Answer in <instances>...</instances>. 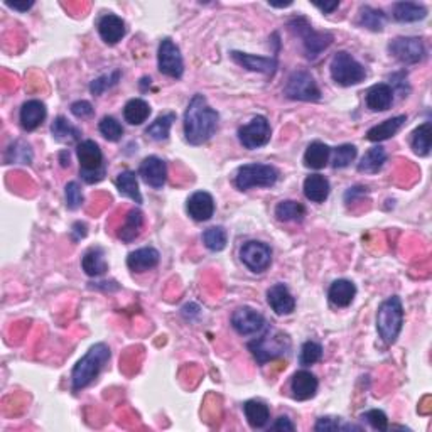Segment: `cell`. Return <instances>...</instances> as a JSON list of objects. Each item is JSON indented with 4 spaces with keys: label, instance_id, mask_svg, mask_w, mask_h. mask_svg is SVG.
Instances as JSON below:
<instances>
[{
    "label": "cell",
    "instance_id": "d6a6232c",
    "mask_svg": "<svg viewBox=\"0 0 432 432\" xmlns=\"http://www.w3.org/2000/svg\"><path fill=\"white\" fill-rule=\"evenodd\" d=\"M151 115V107L146 100L142 98H132L123 107V118L129 122L130 125H142Z\"/></svg>",
    "mask_w": 432,
    "mask_h": 432
},
{
    "label": "cell",
    "instance_id": "4dcf8cb0",
    "mask_svg": "<svg viewBox=\"0 0 432 432\" xmlns=\"http://www.w3.org/2000/svg\"><path fill=\"white\" fill-rule=\"evenodd\" d=\"M142 225H144L142 211L139 210V208H134V210H130L129 215H127L125 223H123V225L120 226L118 238L122 240V242H125V243L134 242V240L137 238L139 235H141Z\"/></svg>",
    "mask_w": 432,
    "mask_h": 432
},
{
    "label": "cell",
    "instance_id": "d590c367",
    "mask_svg": "<svg viewBox=\"0 0 432 432\" xmlns=\"http://www.w3.org/2000/svg\"><path fill=\"white\" fill-rule=\"evenodd\" d=\"M51 134L61 144H76L82 139V130L71 125L65 117H58L51 125Z\"/></svg>",
    "mask_w": 432,
    "mask_h": 432
},
{
    "label": "cell",
    "instance_id": "f5cc1de1",
    "mask_svg": "<svg viewBox=\"0 0 432 432\" xmlns=\"http://www.w3.org/2000/svg\"><path fill=\"white\" fill-rule=\"evenodd\" d=\"M71 235H73V240H75V242H78V240L85 238L86 235H88V228H86L85 223L76 222L75 225H73V228H71Z\"/></svg>",
    "mask_w": 432,
    "mask_h": 432
},
{
    "label": "cell",
    "instance_id": "60d3db41",
    "mask_svg": "<svg viewBox=\"0 0 432 432\" xmlns=\"http://www.w3.org/2000/svg\"><path fill=\"white\" fill-rule=\"evenodd\" d=\"M226 230L223 226H211L203 233L205 247L211 252H222L226 247Z\"/></svg>",
    "mask_w": 432,
    "mask_h": 432
},
{
    "label": "cell",
    "instance_id": "e0dca14e",
    "mask_svg": "<svg viewBox=\"0 0 432 432\" xmlns=\"http://www.w3.org/2000/svg\"><path fill=\"white\" fill-rule=\"evenodd\" d=\"M319 382L316 378V375L311 373L307 370H299L292 375L291 380V392H292V399L299 400V402H304V400L313 399L318 392Z\"/></svg>",
    "mask_w": 432,
    "mask_h": 432
},
{
    "label": "cell",
    "instance_id": "836d02e7",
    "mask_svg": "<svg viewBox=\"0 0 432 432\" xmlns=\"http://www.w3.org/2000/svg\"><path fill=\"white\" fill-rule=\"evenodd\" d=\"M115 186H117L120 194L127 196V198H130L134 203L141 205L142 194L141 190H139V181L135 173H132V171H123V173H120L118 178L115 179Z\"/></svg>",
    "mask_w": 432,
    "mask_h": 432
},
{
    "label": "cell",
    "instance_id": "cb8c5ba5",
    "mask_svg": "<svg viewBox=\"0 0 432 432\" xmlns=\"http://www.w3.org/2000/svg\"><path fill=\"white\" fill-rule=\"evenodd\" d=\"M355 295H357V286L351 281H346V279L334 281L331 284L330 291H327V298L336 307H348L353 302Z\"/></svg>",
    "mask_w": 432,
    "mask_h": 432
},
{
    "label": "cell",
    "instance_id": "603a6c76",
    "mask_svg": "<svg viewBox=\"0 0 432 432\" xmlns=\"http://www.w3.org/2000/svg\"><path fill=\"white\" fill-rule=\"evenodd\" d=\"M159 263V252L154 249V247H144V249H139L127 257V265L132 272H147L151 269H154L155 265Z\"/></svg>",
    "mask_w": 432,
    "mask_h": 432
},
{
    "label": "cell",
    "instance_id": "30bf717a",
    "mask_svg": "<svg viewBox=\"0 0 432 432\" xmlns=\"http://www.w3.org/2000/svg\"><path fill=\"white\" fill-rule=\"evenodd\" d=\"M272 129L270 123L263 115H257L250 120V123L240 127L238 141L245 149H260L270 142Z\"/></svg>",
    "mask_w": 432,
    "mask_h": 432
},
{
    "label": "cell",
    "instance_id": "d6986e66",
    "mask_svg": "<svg viewBox=\"0 0 432 432\" xmlns=\"http://www.w3.org/2000/svg\"><path fill=\"white\" fill-rule=\"evenodd\" d=\"M267 302L275 314L287 316L295 309V299L284 284H275L267 291Z\"/></svg>",
    "mask_w": 432,
    "mask_h": 432
},
{
    "label": "cell",
    "instance_id": "ffe728a7",
    "mask_svg": "<svg viewBox=\"0 0 432 432\" xmlns=\"http://www.w3.org/2000/svg\"><path fill=\"white\" fill-rule=\"evenodd\" d=\"M127 33L125 22L122 17L115 14H105L98 21V34L107 44L114 46L118 41H122V38Z\"/></svg>",
    "mask_w": 432,
    "mask_h": 432
},
{
    "label": "cell",
    "instance_id": "6da1fadb",
    "mask_svg": "<svg viewBox=\"0 0 432 432\" xmlns=\"http://www.w3.org/2000/svg\"><path fill=\"white\" fill-rule=\"evenodd\" d=\"M219 115L208 105L205 95L196 93L184 114V137L191 146H203L218 129Z\"/></svg>",
    "mask_w": 432,
    "mask_h": 432
},
{
    "label": "cell",
    "instance_id": "816d5d0a",
    "mask_svg": "<svg viewBox=\"0 0 432 432\" xmlns=\"http://www.w3.org/2000/svg\"><path fill=\"white\" fill-rule=\"evenodd\" d=\"M367 194V187L365 186H355V187H350V190L346 191L345 194V201L346 203H353L355 199L360 198V196Z\"/></svg>",
    "mask_w": 432,
    "mask_h": 432
},
{
    "label": "cell",
    "instance_id": "4316f807",
    "mask_svg": "<svg viewBox=\"0 0 432 432\" xmlns=\"http://www.w3.org/2000/svg\"><path fill=\"white\" fill-rule=\"evenodd\" d=\"M331 157V147L326 146L323 142H313L309 144L306 152H304V166L309 167V169L319 171L323 167L327 166Z\"/></svg>",
    "mask_w": 432,
    "mask_h": 432
},
{
    "label": "cell",
    "instance_id": "ac0fdd59",
    "mask_svg": "<svg viewBox=\"0 0 432 432\" xmlns=\"http://www.w3.org/2000/svg\"><path fill=\"white\" fill-rule=\"evenodd\" d=\"M186 210L194 222H208L215 213L213 196L206 191H196L187 199Z\"/></svg>",
    "mask_w": 432,
    "mask_h": 432
},
{
    "label": "cell",
    "instance_id": "ba28073f",
    "mask_svg": "<svg viewBox=\"0 0 432 432\" xmlns=\"http://www.w3.org/2000/svg\"><path fill=\"white\" fill-rule=\"evenodd\" d=\"M279 179V171L270 164H245L237 171L235 186L240 191L250 187H272Z\"/></svg>",
    "mask_w": 432,
    "mask_h": 432
},
{
    "label": "cell",
    "instance_id": "484cf974",
    "mask_svg": "<svg viewBox=\"0 0 432 432\" xmlns=\"http://www.w3.org/2000/svg\"><path fill=\"white\" fill-rule=\"evenodd\" d=\"M330 181L321 174L307 176L304 181V196L313 203H324L330 196Z\"/></svg>",
    "mask_w": 432,
    "mask_h": 432
},
{
    "label": "cell",
    "instance_id": "7c38bea8",
    "mask_svg": "<svg viewBox=\"0 0 432 432\" xmlns=\"http://www.w3.org/2000/svg\"><path fill=\"white\" fill-rule=\"evenodd\" d=\"M390 54L403 65H417L426 58V46L421 38H395L389 44Z\"/></svg>",
    "mask_w": 432,
    "mask_h": 432
},
{
    "label": "cell",
    "instance_id": "7a4b0ae2",
    "mask_svg": "<svg viewBox=\"0 0 432 432\" xmlns=\"http://www.w3.org/2000/svg\"><path fill=\"white\" fill-rule=\"evenodd\" d=\"M110 348L105 343H97L86 351V355L76 363L71 373V389L79 392L98 378L102 370L110 360Z\"/></svg>",
    "mask_w": 432,
    "mask_h": 432
},
{
    "label": "cell",
    "instance_id": "f1b7e54d",
    "mask_svg": "<svg viewBox=\"0 0 432 432\" xmlns=\"http://www.w3.org/2000/svg\"><path fill=\"white\" fill-rule=\"evenodd\" d=\"M82 267L85 270L86 275L90 277H100L108 270V263L105 260V254L100 247H95V249H90L83 255L82 259Z\"/></svg>",
    "mask_w": 432,
    "mask_h": 432
},
{
    "label": "cell",
    "instance_id": "277c9868",
    "mask_svg": "<svg viewBox=\"0 0 432 432\" xmlns=\"http://www.w3.org/2000/svg\"><path fill=\"white\" fill-rule=\"evenodd\" d=\"M289 29L298 36L302 41V47L306 51V56L309 59H316L323 51H326L327 47L333 43V34L330 33H319L311 26L309 21L306 17H294L287 22Z\"/></svg>",
    "mask_w": 432,
    "mask_h": 432
},
{
    "label": "cell",
    "instance_id": "1f68e13d",
    "mask_svg": "<svg viewBox=\"0 0 432 432\" xmlns=\"http://www.w3.org/2000/svg\"><path fill=\"white\" fill-rule=\"evenodd\" d=\"M387 162V152L382 146L371 147L370 151L365 152V155L362 157V162L358 164L360 173L365 174H377Z\"/></svg>",
    "mask_w": 432,
    "mask_h": 432
},
{
    "label": "cell",
    "instance_id": "f546056e",
    "mask_svg": "<svg viewBox=\"0 0 432 432\" xmlns=\"http://www.w3.org/2000/svg\"><path fill=\"white\" fill-rule=\"evenodd\" d=\"M427 17V9L415 2H397L394 6V19L397 22H419Z\"/></svg>",
    "mask_w": 432,
    "mask_h": 432
},
{
    "label": "cell",
    "instance_id": "7402d4cb",
    "mask_svg": "<svg viewBox=\"0 0 432 432\" xmlns=\"http://www.w3.org/2000/svg\"><path fill=\"white\" fill-rule=\"evenodd\" d=\"M44 118H46V107L39 100H27L21 108V114H19L22 129L27 132L38 129L44 122Z\"/></svg>",
    "mask_w": 432,
    "mask_h": 432
},
{
    "label": "cell",
    "instance_id": "11a10c76",
    "mask_svg": "<svg viewBox=\"0 0 432 432\" xmlns=\"http://www.w3.org/2000/svg\"><path fill=\"white\" fill-rule=\"evenodd\" d=\"M314 6L318 7L319 10H323L324 14H331V12H334L336 9H338V7H339V2H324V3L316 2Z\"/></svg>",
    "mask_w": 432,
    "mask_h": 432
},
{
    "label": "cell",
    "instance_id": "3957f363",
    "mask_svg": "<svg viewBox=\"0 0 432 432\" xmlns=\"http://www.w3.org/2000/svg\"><path fill=\"white\" fill-rule=\"evenodd\" d=\"M403 326V306L399 295H392L380 304L377 313V330L380 338L387 345H394L397 341Z\"/></svg>",
    "mask_w": 432,
    "mask_h": 432
},
{
    "label": "cell",
    "instance_id": "f35d334b",
    "mask_svg": "<svg viewBox=\"0 0 432 432\" xmlns=\"http://www.w3.org/2000/svg\"><path fill=\"white\" fill-rule=\"evenodd\" d=\"M358 22L367 29L373 31V33H382L383 26H385V14L382 10L373 9V7H362L360 10Z\"/></svg>",
    "mask_w": 432,
    "mask_h": 432
},
{
    "label": "cell",
    "instance_id": "8fae6325",
    "mask_svg": "<svg viewBox=\"0 0 432 432\" xmlns=\"http://www.w3.org/2000/svg\"><path fill=\"white\" fill-rule=\"evenodd\" d=\"M240 259L250 272L262 274V272L269 269L272 263V249L267 243L250 240V242L243 243V247L240 249Z\"/></svg>",
    "mask_w": 432,
    "mask_h": 432
},
{
    "label": "cell",
    "instance_id": "52a82bcc",
    "mask_svg": "<svg viewBox=\"0 0 432 432\" xmlns=\"http://www.w3.org/2000/svg\"><path fill=\"white\" fill-rule=\"evenodd\" d=\"M331 78L341 86H355L367 78V70L346 51H338L331 59Z\"/></svg>",
    "mask_w": 432,
    "mask_h": 432
},
{
    "label": "cell",
    "instance_id": "9f6ffc18",
    "mask_svg": "<svg viewBox=\"0 0 432 432\" xmlns=\"http://www.w3.org/2000/svg\"><path fill=\"white\" fill-rule=\"evenodd\" d=\"M61 166H70V154H68V152H61Z\"/></svg>",
    "mask_w": 432,
    "mask_h": 432
},
{
    "label": "cell",
    "instance_id": "8d00e7d4",
    "mask_svg": "<svg viewBox=\"0 0 432 432\" xmlns=\"http://www.w3.org/2000/svg\"><path fill=\"white\" fill-rule=\"evenodd\" d=\"M176 120V114L169 111V114H164L161 117H157L154 122L151 123L149 127L146 129V135L151 137L152 141L162 142L169 137L171 127H173V122Z\"/></svg>",
    "mask_w": 432,
    "mask_h": 432
},
{
    "label": "cell",
    "instance_id": "7bdbcfd3",
    "mask_svg": "<svg viewBox=\"0 0 432 432\" xmlns=\"http://www.w3.org/2000/svg\"><path fill=\"white\" fill-rule=\"evenodd\" d=\"M355 157H357V147L353 144H343V146L336 147L333 152V167L343 169V167L350 166Z\"/></svg>",
    "mask_w": 432,
    "mask_h": 432
},
{
    "label": "cell",
    "instance_id": "44dd1931",
    "mask_svg": "<svg viewBox=\"0 0 432 432\" xmlns=\"http://www.w3.org/2000/svg\"><path fill=\"white\" fill-rule=\"evenodd\" d=\"M367 107L371 111H385L394 103V88L387 83H377L367 91Z\"/></svg>",
    "mask_w": 432,
    "mask_h": 432
},
{
    "label": "cell",
    "instance_id": "bcb514c9",
    "mask_svg": "<svg viewBox=\"0 0 432 432\" xmlns=\"http://www.w3.org/2000/svg\"><path fill=\"white\" fill-rule=\"evenodd\" d=\"M314 431H362V427L353 426V424H345L339 417H321L316 422Z\"/></svg>",
    "mask_w": 432,
    "mask_h": 432
},
{
    "label": "cell",
    "instance_id": "681fc988",
    "mask_svg": "<svg viewBox=\"0 0 432 432\" xmlns=\"http://www.w3.org/2000/svg\"><path fill=\"white\" fill-rule=\"evenodd\" d=\"M71 114L78 118H90L95 114V108L86 100H78L71 105Z\"/></svg>",
    "mask_w": 432,
    "mask_h": 432
},
{
    "label": "cell",
    "instance_id": "f907efd6",
    "mask_svg": "<svg viewBox=\"0 0 432 432\" xmlns=\"http://www.w3.org/2000/svg\"><path fill=\"white\" fill-rule=\"evenodd\" d=\"M272 431H295V426L291 422L289 417H286V415H282V417H279L277 421H275L274 424L270 426Z\"/></svg>",
    "mask_w": 432,
    "mask_h": 432
},
{
    "label": "cell",
    "instance_id": "f6af8a7d",
    "mask_svg": "<svg viewBox=\"0 0 432 432\" xmlns=\"http://www.w3.org/2000/svg\"><path fill=\"white\" fill-rule=\"evenodd\" d=\"M323 358V346L316 341H306L301 348V355H299V362L302 367H309L318 363Z\"/></svg>",
    "mask_w": 432,
    "mask_h": 432
},
{
    "label": "cell",
    "instance_id": "74e56055",
    "mask_svg": "<svg viewBox=\"0 0 432 432\" xmlns=\"http://www.w3.org/2000/svg\"><path fill=\"white\" fill-rule=\"evenodd\" d=\"M275 216L279 222H302V218L306 216V208L301 203L286 199L275 206Z\"/></svg>",
    "mask_w": 432,
    "mask_h": 432
},
{
    "label": "cell",
    "instance_id": "9c48e42d",
    "mask_svg": "<svg viewBox=\"0 0 432 432\" xmlns=\"http://www.w3.org/2000/svg\"><path fill=\"white\" fill-rule=\"evenodd\" d=\"M284 95L298 102H319L321 100V90L307 71H294L287 78Z\"/></svg>",
    "mask_w": 432,
    "mask_h": 432
},
{
    "label": "cell",
    "instance_id": "5b68a950",
    "mask_svg": "<svg viewBox=\"0 0 432 432\" xmlns=\"http://www.w3.org/2000/svg\"><path fill=\"white\" fill-rule=\"evenodd\" d=\"M249 350L257 363L265 365L270 360L284 357L291 350V339L281 331H267L263 336L249 343Z\"/></svg>",
    "mask_w": 432,
    "mask_h": 432
},
{
    "label": "cell",
    "instance_id": "83f0119b",
    "mask_svg": "<svg viewBox=\"0 0 432 432\" xmlns=\"http://www.w3.org/2000/svg\"><path fill=\"white\" fill-rule=\"evenodd\" d=\"M243 412H245L247 422L250 424V427L254 429H262L265 427L270 421V409L260 400H249L243 406Z\"/></svg>",
    "mask_w": 432,
    "mask_h": 432
},
{
    "label": "cell",
    "instance_id": "7dc6e473",
    "mask_svg": "<svg viewBox=\"0 0 432 432\" xmlns=\"http://www.w3.org/2000/svg\"><path fill=\"white\" fill-rule=\"evenodd\" d=\"M65 196H66V206L73 211L78 210V208H82L83 201H85V198H83V193H82V187H79V184L76 181H71L66 184Z\"/></svg>",
    "mask_w": 432,
    "mask_h": 432
},
{
    "label": "cell",
    "instance_id": "ee69618b",
    "mask_svg": "<svg viewBox=\"0 0 432 432\" xmlns=\"http://www.w3.org/2000/svg\"><path fill=\"white\" fill-rule=\"evenodd\" d=\"M120 76H122V73H120L118 70L111 71V73H108V75L100 76V78L91 82L90 91L95 95V97H100V95L105 93L107 90H110L111 86L117 85V83L120 82Z\"/></svg>",
    "mask_w": 432,
    "mask_h": 432
},
{
    "label": "cell",
    "instance_id": "5bb4252c",
    "mask_svg": "<svg viewBox=\"0 0 432 432\" xmlns=\"http://www.w3.org/2000/svg\"><path fill=\"white\" fill-rule=\"evenodd\" d=\"M231 326L242 336H254L265 327V318L249 306L238 307L231 314Z\"/></svg>",
    "mask_w": 432,
    "mask_h": 432
},
{
    "label": "cell",
    "instance_id": "8992f818",
    "mask_svg": "<svg viewBox=\"0 0 432 432\" xmlns=\"http://www.w3.org/2000/svg\"><path fill=\"white\" fill-rule=\"evenodd\" d=\"M76 155L79 161V173L83 181L88 184L100 183L105 178V166H103V154L97 142L83 141L76 147Z\"/></svg>",
    "mask_w": 432,
    "mask_h": 432
},
{
    "label": "cell",
    "instance_id": "4fadbf2b",
    "mask_svg": "<svg viewBox=\"0 0 432 432\" xmlns=\"http://www.w3.org/2000/svg\"><path fill=\"white\" fill-rule=\"evenodd\" d=\"M157 68L162 75L169 78L179 79L184 73V61L179 47L173 43V39L166 38L159 44L157 51Z\"/></svg>",
    "mask_w": 432,
    "mask_h": 432
},
{
    "label": "cell",
    "instance_id": "db71d44e",
    "mask_svg": "<svg viewBox=\"0 0 432 432\" xmlns=\"http://www.w3.org/2000/svg\"><path fill=\"white\" fill-rule=\"evenodd\" d=\"M7 7H10V9L14 10H19V12H27L31 9V7L34 6L33 0H29V2H6Z\"/></svg>",
    "mask_w": 432,
    "mask_h": 432
},
{
    "label": "cell",
    "instance_id": "c3c4849f",
    "mask_svg": "<svg viewBox=\"0 0 432 432\" xmlns=\"http://www.w3.org/2000/svg\"><path fill=\"white\" fill-rule=\"evenodd\" d=\"M362 419L377 431L389 429V417H387V414L383 410H378V409L367 410L365 414H362Z\"/></svg>",
    "mask_w": 432,
    "mask_h": 432
},
{
    "label": "cell",
    "instance_id": "b9f144b4",
    "mask_svg": "<svg viewBox=\"0 0 432 432\" xmlns=\"http://www.w3.org/2000/svg\"><path fill=\"white\" fill-rule=\"evenodd\" d=\"M98 130H100V134H102L103 137L110 142L120 141L123 135V127L120 125V122L117 118L110 117V115H107V117H103L102 120H100Z\"/></svg>",
    "mask_w": 432,
    "mask_h": 432
},
{
    "label": "cell",
    "instance_id": "2e32d148",
    "mask_svg": "<svg viewBox=\"0 0 432 432\" xmlns=\"http://www.w3.org/2000/svg\"><path fill=\"white\" fill-rule=\"evenodd\" d=\"M139 174L142 176V179L149 184L154 190H161L166 184L167 178V166L157 155H149L146 157L139 167Z\"/></svg>",
    "mask_w": 432,
    "mask_h": 432
},
{
    "label": "cell",
    "instance_id": "ab89813d",
    "mask_svg": "<svg viewBox=\"0 0 432 432\" xmlns=\"http://www.w3.org/2000/svg\"><path fill=\"white\" fill-rule=\"evenodd\" d=\"M6 161L7 164H31L33 162V149L27 142L15 141L7 149Z\"/></svg>",
    "mask_w": 432,
    "mask_h": 432
},
{
    "label": "cell",
    "instance_id": "e575fe53",
    "mask_svg": "<svg viewBox=\"0 0 432 432\" xmlns=\"http://www.w3.org/2000/svg\"><path fill=\"white\" fill-rule=\"evenodd\" d=\"M410 146H412V151H414L417 155H421V157L429 155L431 146H432V123L431 122H424L422 125H419L417 129L414 130V134H412Z\"/></svg>",
    "mask_w": 432,
    "mask_h": 432
},
{
    "label": "cell",
    "instance_id": "9a60e30c",
    "mask_svg": "<svg viewBox=\"0 0 432 432\" xmlns=\"http://www.w3.org/2000/svg\"><path fill=\"white\" fill-rule=\"evenodd\" d=\"M230 56L237 65L245 68V70L249 71H255V73L272 76L275 73V70H277V58H275V56L265 58V56H255L249 53H242V51H231Z\"/></svg>",
    "mask_w": 432,
    "mask_h": 432
},
{
    "label": "cell",
    "instance_id": "d4e9b609",
    "mask_svg": "<svg viewBox=\"0 0 432 432\" xmlns=\"http://www.w3.org/2000/svg\"><path fill=\"white\" fill-rule=\"evenodd\" d=\"M407 122L406 115H397V117H392L385 122L378 123V125L371 127L370 130L367 132V139L370 142H383L389 141L390 137H394L397 132L402 129L403 123Z\"/></svg>",
    "mask_w": 432,
    "mask_h": 432
}]
</instances>
